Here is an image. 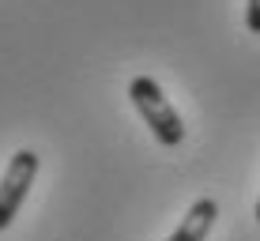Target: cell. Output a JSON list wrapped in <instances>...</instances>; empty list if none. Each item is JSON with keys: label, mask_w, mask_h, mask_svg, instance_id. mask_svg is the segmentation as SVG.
Segmentation results:
<instances>
[{"label": "cell", "mask_w": 260, "mask_h": 241, "mask_svg": "<svg viewBox=\"0 0 260 241\" xmlns=\"http://www.w3.org/2000/svg\"><path fill=\"white\" fill-rule=\"evenodd\" d=\"M128 98H132V106H136V113L143 117V124L151 128V136H155L162 147H177L185 140L181 113L170 106V98L162 94V87H158L151 76H136L132 79L128 83Z\"/></svg>", "instance_id": "cell-1"}, {"label": "cell", "mask_w": 260, "mask_h": 241, "mask_svg": "<svg viewBox=\"0 0 260 241\" xmlns=\"http://www.w3.org/2000/svg\"><path fill=\"white\" fill-rule=\"evenodd\" d=\"M38 151L23 147L12 155V162L4 166V177H0V230H8L19 215V208L26 203V196H30V185L34 177H38Z\"/></svg>", "instance_id": "cell-2"}, {"label": "cell", "mask_w": 260, "mask_h": 241, "mask_svg": "<svg viewBox=\"0 0 260 241\" xmlns=\"http://www.w3.org/2000/svg\"><path fill=\"white\" fill-rule=\"evenodd\" d=\"M215 215H219V203H215L211 196H200V200L185 211V219L177 222V230L166 241H204L215 226Z\"/></svg>", "instance_id": "cell-3"}, {"label": "cell", "mask_w": 260, "mask_h": 241, "mask_svg": "<svg viewBox=\"0 0 260 241\" xmlns=\"http://www.w3.org/2000/svg\"><path fill=\"white\" fill-rule=\"evenodd\" d=\"M245 26H249V34H260V0L245 4Z\"/></svg>", "instance_id": "cell-4"}, {"label": "cell", "mask_w": 260, "mask_h": 241, "mask_svg": "<svg viewBox=\"0 0 260 241\" xmlns=\"http://www.w3.org/2000/svg\"><path fill=\"white\" fill-rule=\"evenodd\" d=\"M256 222H260V200H256Z\"/></svg>", "instance_id": "cell-5"}]
</instances>
